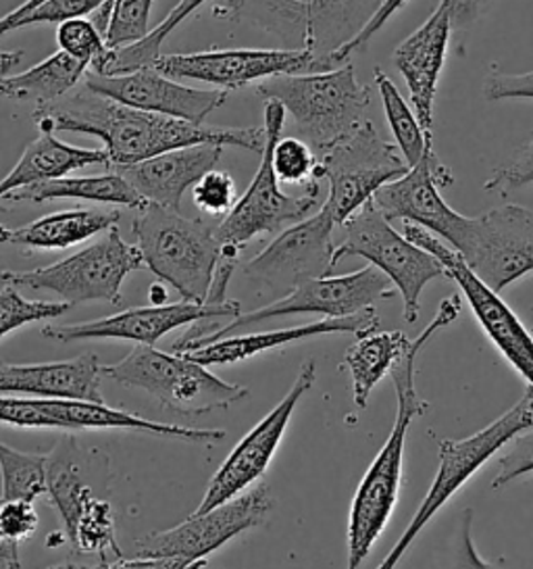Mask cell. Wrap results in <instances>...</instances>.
I'll list each match as a JSON object with an SVG mask.
<instances>
[{
    "instance_id": "10",
    "label": "cell",
    "mask_w": 533,
    "mask_h": 569,
    "mask_svg": "<svg viewBox=\"0 0 533 569\" xmlns=\"http://www.w3.org/2000/svg\"><path fill=\"white\" fill-rule=\"evenodd\" d=\"M319 161L321 178L330 184L323 207L332 213L335 226H344L366 202L373 201L382 186L399 180L411 169L396 142L382 138L371 119L323 152Z\"/></svg>"
},
{
    "instance_id": "48",
    "label": "cell",
    "mask_w": 533,
    "mask_h": 569,
    "mask_svg": "<svg viewBox=\"0 0 533 569\" xmlns=\"http://www.w3.org/2000/svg\"><path fill=\"white\" fill-rule=\"evenodd\" d=\"M482 92L485 101H506V99L533 101V71L527 73L494 71L485 78Z\"/></svg>"
},
{
    "instance_id": "19",
    "label": "cell",
    "mask_w": 533,
    "mask_h": 569,
    "mask_svg": "<svg viewBox=\"0 0 533 569\" xmlns=\"http://www.w3.org/2000/svg\"><path fill=\"white\" fill-rule=\"evenodd\" d=\"M454 184V176L444 163H440L433 149H428L415 168L402 178L382 186L373 202L388 221H409L423 230L442 238L450 249H456L465 234L469 218L456 213L449 202L440 197L442 188Z\"/></svg>"
},
{
    "instance_id": "26",
    "label": "cell",
    "mask_w": 533,
    "mask_h": 569,
    "mask_svg": "<svg viewBox=\"0 0 533 569\" xmlns=\"http://www.w3.org/2000/svg\"><path fill=\"white\" fill-rule=\"evenodd\" d=\"M119 221V211L69 209L36 219L32 223L7 228L0 223V244L23 247L30 251H63L92 236L109 232Z\"/></svg>"
},
{
    "instance_id": "15",
    "label": "cell",
    "mask_w": 533,
    "mask_h": 569,
    "mask_svg": "<svg viewBox=\"0 0 533 569\" xmlns=\"http://www.w3.org/2000/svg\"><path fill=\"white\" fill-rule=\"evenodd\" d=\"M333 228L332 213L321 204L319 213L275 236L265 251L242 266V273L278 299L288 297L309 280L332 276Z\"/></svg>"
},
{
    "instance_id": "29",
    "label": "cell",
    "mask_w": 533,
    "mask_h": 569,
    "mask_svg": "<svg viewBox=\"0 0 533 569\" xmlns=\"http://www.w3.org/2000/svg\"><path fill=\"white\" fill-rule=\"evenodd\" d=\"M59 199H80V201L104 202V204H121L135 211L149 207L135 188L121 173L111 171L90 178H73L66 176L59 180H50L42 184L28 186L17 192H11L4 201L9 202H47Z\"/></svg>"
},
{
    "instance_id": "50",
    "label": "cell",
    "mask_w": 533,
    "mask_h": 569,
    "mask_svg": "<svg viewBox=\"0 0 533 569\" xmlns=\"http://www.w3.org/2000/svg\"><path fill=\"white\" fill-rule=\"evenodd\" d=\"M42 2H47V0H26L23 4H19L16 11H11L9 16H4V18H0V38L4 34H9V28H11V23H16L17 19L23 18V16H28L30 11H33L36 7H40Z\"/></svg>"
},
{
    "instance_id": "21",
    "label": "cell",
    "mask_w": 533,
    "mask_h": 569,
    "mask_svg": "<svg viewBox=\"0 0 533 569\" xmlns=\"http://www.w3.org/2000/svg\"><path fill=\"white\" fill-rule=\"evenodd\" d=\"M83 82L88 90L111 101L190 123H204V119L228 99V92L223 90H200L180 84L152 66L113 76L88 71Z\"/></svg>"
},
{
    "instance_id": "11",
    "label": "cell",
    "mask_w": 533,
    "mask_h": 569,
    "mask_svg": "<svg viewBox=\"0 0 533 569\" xmlns=\"http://www.w3.org/2000/svg\"><path fill=\"white\" fill-rule=\"evenodd\" d=\"M392 297H394V284L385 273L373 266H366L346 276L316 278L299 286L294 292H290L283 299L269 302L266 307H261L257 311L242 313L230 323H221L215 332L199 340L192 351L269 319L302 316V313H319L332 319L350 318L375 307V302L392 299Z\"/></svg>"
},
{
    "instance_id": "27",
    "label": "cell",
    "mask_w": 533,
    "mask_h": 569,
    "mask_svg": "<svg viewBox=\"0 0 533 569\" xmlns=\"http://www.w3.org/2000/svg\"><path fill=\"white\" fill-rule=\"evenodd\" d=\"M109 163L102 149H80L61 142L52 132H40L30 147L21 154L16 168L0 180V199H7L28 186L42 184L50 180L66 178L71 171Z\"/></svg>"
},
{
    "instance_id": "40",
    "label": "cell",
    "mask_w": 533,
    "mask_h": 569,
    "mask_svg": "<svg viewBox=\"0 0 533 569\" xmlns=\"http://www.w3.org/2000/svg\"><path fill=\"white\" fill-rule=\"evenodd\" d=\"M473 509L466 507L454 521L440 569H499V563L485 561L473 542Z\"/></svg>"
},
{
    "instance_id": "53",
    "label": "cell",
    "mask_w": 533,
    "mask_h": 569,
    "mask_svg": "<svg viewBox=\"0 0 533 569\" xmlns=\"http://www.w3.org/2000/svg\"><path fill=\"white\" fill-rule=\"evenodd\" d=\"M167 290L163 284L150 286V302L152 305H167Z\"/></svg>"
},
{
    "instance_id": "30",
    "label": "cell",
    "mask_w": 533,
    "mask_h": 569,
    "mask_svg": "<svg viewBox=\"0 0 533 569\" xmlns=\"http://www.w3.org/2000/svg\"><path fill=\"white\" fill-rule=\"evenodd\" d=\"M90 69L67 52L57 51L38 66L0 80V94L16 101H33L36 107L67 97Z\"/></svg>"
},
{
    "instance_id": "37",
    "label": "cell",
    "mask_w": 533,
    "mask_h": 569,
    "mask_svg": "<svg viewBox=\"0 0 533 569\" xmlns=\"http://www.w3.org/2000/svg\"><path fill=\"white\" fill-rule=\"evenodd\" d=\"M273 169L280 184L302 186L304 190H321V161L302 138H280L273 147Z\"/></svg>"
},
{
    "instance_id": "22",
    "label": "cell",
    "mask_w": 533,
    "mask_h": 569,
    "mask_svg": "<svg viewBox=\"0 0 533 569\" xmlns=\"http://www.w3.org/2000/svg\"><path fill=\"white\" fill-rule=\"evenodd\" d=\"M450 44L452 28L449 13L442 4H438L428 21L404 42H400L394 51V66L406 82L413 111L430 142H433L435 94Z\"/></svg>"
},
{
    "instance_id": "24",
    "label": "cell",
    "mask_w": 533,
    "mask_h": 569,
    "mask_svg": "<svg viewBox=\"0 0 533 569\" xmlns=\"http://www.w3.org/2000/svg\"><path fill=\"white\" fill-rule=\"evenodd\" d=\"M102 366L94 352L69 361L4 363L0 361V395H28L33 399L104 402L100 392Z\"/></svg>"
},
{
    "instance_id": "20",
    "label": "cell",
    "mask_w": 533,
    "mask_h": 569,
    "mask_svg": "<svg viewBox=\"0 0 533 569\" xmlns=\"http://www.w3.org/2000/svg\"><path fill=\"white\" fill-rule=\"evenodd\" d=\"M242 316V305L238 301L192 302L180 301L173 305H150L138 309H125L115 316L82 321L69 326H44L40 335L57 342L76 340H132L135 345L154 347L157 340L204 319L232 318Z\"/></svg>"
},
{
    "instance_id": "45",
    "label": "cell",
    "mask_w": 533,
    "mask_h": 569,
    "mask_svg": "<svg viewBox=\"0 0 533 569\" xmlns=\"http://www.w3.org/2000/svg\"><path fill=\"white\" fill-rule=\"evenodd\" d=\"M38 523L40 518L33 502H0V542L21 545L23 540H30L38 530Z\"/></svg>"
},
{
    "instance_id": "31",
    "label": "cell",
    "mask_w": 533,
    "mask_h": 569,
    "mask_svg": "<svg viewBox=\"0 0 533 569\" xmlns=\"http://www.w3.org/2000/svg\"><path fill=\"white\" fill-rule=\"evenodd\" d=\"M375 84L380 90L383 111H385V118L392 128L400 154L404 157L409 168H415L416 163L423 159L425 151L433 149V142H430L423 132L413 107L404 101L396 84L380 68L375 69Z\"/></svg>"
},
{
    "instance_id": "36",
    "label": "cell",
    "mask_w": 533,
    "mask_h": 569,
    "mask_svg": "<svg viewBox=\"0 0 533 569\" xmlns=\"http://www.w3.org/2000/svg\"><path fill=\"white\" fill-rule=\"evenodd\" d=\"M86 490H88V486L83 485L78 468L73 466L71 459H67L63 455H57V452L49 455L47 497L52 502V507L57 509V513L63 519L67 538L76 528Z\"/></svg>"
},
{
    "instance_id": "1",
    "label": "cell",
    "mask_w": 533,
    "mask_h": 569,
    "mask_svg": "<svg viewBox=\"0 0 533 569\" xmlns=\"http://www.w3.org/2000/svg\"><path fill=\"white\" fill-rule=\"evenodd\" d=\"M33 121L40 132H76L94 136L107 152V168H130L163 152L197 144L238 147L263 152L265 128H225L190 123L183 119L140 111L111 101L83 86L76 94L36 107Z\"/></svg>"
},
{
    "instance_id": "13",
    "label": "cell",
    "mask_w": 533,
    "mask_h": 569,
    "mask_svg": "<svg viewBox=\"0 0 533 569\" xmlns=\"http://www.w3.org/2000/svg\"><path fill=\"white\" fill-rule=\"evenodd\" d=\"M402 234L416 247L432 252L444 266L446 278L459 284L480 328L502 352V357L511 363V368L533 388V336L523 326V321L516 318L515 311L502 301L499 292L483 284L482 280L466 268L465 261L438 236L409 221L404 223Z\"/></svg>"
},
{
    "instance_id": "39",
    "label": "cell",
    "mask_w": 533,
    "mask_h": 569,
    "mask_svg": "<svg viewBox=\"0 0 533 569\" xmlns=\"http://www.w3.org/2000/svg\"><path fill=\"white\" fill-rule=\"evenodd\" d=\"M71 305L67 302L28 301L19 295L16 286L4 284L0 290V338L19 328L63 316Z\"/></svg>"
},
{
    "instance_id": "12",
    "label": "cell",
    "mask_w": 533,
    "mask_h": 569,
    "mask_svg": "<svg viewBox=\"0 0 533 569\" xmlns=\"http://www.w3.org/2000/svg\"><path fill=\"white\" fill-rule=\"evenodd\" d=\"M452 251L500 295L533 271L532 209L504 204L469 218L465 234Z\"/></svg>"
},
{
    "instance_id": "54",
    "label": "cell",
    "mask_w": 533,
    "mask_h": 569,
    "mask_svg": "<svg viewBox=\"0 0 533 569\" xmlns=\"http://www.w3.org/2000/svg\"><path fill=\"white\" fill-rule=\"evenodd\" d=\"M47 569H97V568H88V566H82V563H76V561H66V563H59V566H52V568Z\"/></svg>"
},
{
    "instance_id": "8",
    "label": "cell",
    "mask_w": 533,
    "mask_h": 569,
    "mask_svg": "<svg viewBox=\"0 0 533 569\" xmlns=\"http://www.w3.org/2000/svg\"><path fill=\"white\" fill-rule=\"evenodd\" d=\"M265 147L261 166L247 192L235 201L232 211L217 223V238L223 247L242 251L254 238L280 234L285 228L309 218L319 204L321 190H304L302 194H285L273 169V147L282 138L285 109L278 101H265Z\"/></svg>"
},
{
    "instance_id": "51",
    "label": "cell",
    "mask_w": 533,
    "mask_h": 569,
    "mask_svg": "<svg viewBox=\"0 0 533 569\" xmlns=\"http://www.w3.org/2000/svg\"><path fill=\"white\" fill-rule=\"evenodd\" d=\"M19 545L0 542V569H19Z\"/></svg>"
},
{
    "instance_id": "14",
    "label": "cell",
    "mask_w": 533,
    "mask_h": 569,
    "mask_svg": "<svg viewBox=\"0 0 533 569\" xmlns=\"http://www.w3.org/2000/svg\"><path fill=\"white\" fill-rule=\"evenodd\" d=\"M316 380V363L313 359L304 361L299 369L296 380L290 386L282 401L278 402L265 418L261 419L249 435L244 436L230 452V457L217 469L213 480L207 486L204 499L194 513H207L223 502L232 501L257 485L266 468L271 466L275 452L282 445L288 423L294 416L302 397L313 388Z\"/></svg>"
},
{
    "instance_id": "55",
    "label": "cell",
    "mask_w": 533,
    "mask_h": 569,
    "mask_svg": "<svg viewBox=\"0 0 533 569\" xmlns=\"http://www.w3.org/2000/svg\"><path fill=\"white\" fill-rule=\"evenodd\" d=\"M207 569H209V568H207Z\"/></svg>"
},
{
    "instance_id": "28",
    "label": "cell",
    "mask_w": 533,
    "mask_h": 569,
    "mask_svg": "<svg viewBox=\"0 0 533 569\" xmlns=\"http://www.w3.org/2000/svg\"><path fill=\"white\" fill-rule=\"evenodd\" d=\"M350 345L342 366L349 369L352 380V401L359 409H366L373 388L392 373L394 366L413 347V340L404 332H369L356 336Z\"/></svg>"
},
{
    "instance_id": "47",
    "label": "cell",
    "mask_w": 533,
    "mask_h": 569,
    "mask_svg": "<svg viewBox=\"0 0 533 569\" xmlns=\"http://www.w3.org/2000/svg\"><path fill=\"white\" fill-rule=\"evenodd\" d=\"M492 0H440V4L446 9L452 28V44L456 47L459 54L465 52V40L473 26L483 18Z\"/></svg>"
},
{
    "instance_id": "46",
    "label": "cell",
    "mask_w": 533,
    "mask_h": 569,
    "mask_svg": "<svg viewBox=\"0 0 533 569\" xmlns=\"http://www.w3.org/2000/svg\"><path fill=\"white\" fill-rule=\"evenodd\" d=\"M406 2H409V0H382L380 9L373 13V18L366 21L365 28H363L359 34L354 36L349 44H344L340 51L333 52L332 57H330V66H332V69L349 63L350 57H352L354 52L363 51L366 44L371 42V38L378 34L383 26H385L390 19L394 18Z\"/></svg>"
},
{
    "instance_id": "16",
    "label": "cell",
    "mask_w": 533,
    "mask_h": 569,
    "mask_svg": "<svg viewBox=\"0 0 533 569\" xmlns=\"http://www.w3.org/2000/svg\"><path fill=\"white\" fill-rule=\"evenodd\" d=\"M532 428L533 388L527 386L525 395L504 416L494 419L480 432L461 440H440V466L425 499L421 501L413 516L416 523L425 528L438 516V511L483 468V463L496 457L515 436L523 435Z\"/></svg>"
},
{
    "instance_id": "52",
    "label": "cell",
    "mask_w": 533,
    "mask_h": 569,
    "mask_svg": "<svg viewBox=\"0 0 533 569\" xmlns=\"http://www.w3.org/2000/svg\"><path fill=\"white\" fill-rule=\"evenodd\" d=\"M23 52L21 51H0V80L11 76V71L21 63Z\"/></svg>"
},
{
    "instance_id": "42",
    "label": "cell",
    "mask_w": 533,
    "mask_h": 569,
    "mask_svg": "<svg viewBox=\"0 0 533 569\" xmlns=\"http://www.w3.org/2000/svg\"><path fill=\"white\" fill-rule=\"evenodd\" d=\"M533 473V428L515 436L496 457V473L492 490H502Z\"/></svg>"
},
{
    "instance_id": "2",
    "label": "cell",
    "mask_w": 533,
    "mask_h": 569,
    "mask_svg": "<svg viewBox=\"0 0 533 569\" xmlns=\"http://www.w3.org/2000/svg\"><path fill=\"white\" fill-rule=\"evenodd\" d=\"M461 307L463 302L459 295H452L440 302L435 318L428 323V328L421 335L413 338V347L390 373L396 388L399 411H396L392 432L378 452V457L373 459V463L366 469L350 505L346 569L363 568L366 557L373 551L375 542L380 540V536L383 535L388 521L399 505L406 435L413 419L425 416L430 409V405L416 392V357L423 351V347H428L433 336L459 319Z\"/></svg>"
},
{
    "instance_id": "32",
    "label": "cell",
    "mask_w": 533,
    "mask_h": 569,
    "mask_svg": "<svg viewBox=\"0 0 533 569\" xmlns=\"http://www.w3.org/2000/svg\"><path fill=\"white\" fill-rule=\"evenodd\" d=\"M49 455H28L0 442V502H33L47 495Z\"/></svg>"
},
{
    "instance_id": "41",
    "label": "cell",
    "mask_w": 533,
    "mask_h": 569,
    "mask_svg": "<svg viewBox=\"0 0 533 569\" xmlns=\"http://www.w3.org/2000/svg\"><path fill=\"white\" fill-rule=\"evenodd\" d=\"M197 209L211 218H225L235 204V182L230 171L213 169L192 188Z\"/></svg>"
},
{
    "instance_id": "6",
    "label": "cell",
    "mask_w": 533,
    "mask_h": 569,
    "mask_svg": "<svg viewBox=\"0 0 533 569\" xmlns=\"http://www.w3.org/2000/svg\"><path fill=\"white\" fill-rule=\"evenodd\" d=\"M102 376L117 385L140 388L167 411L197 418L228 409L250 395L247 386L230 385L182 352H165L138 345L113 366H102Z\"/></svg>"
},
{
    "instance_id": "5",
    "label": "cell",
    "mask_w": 533,
    "mask_h": 569,
    "mask_svg": "<svg viewBox=\"0 0 533 569\" xmlns=\"http://www.w3.org/2000/svg\"><path fill=\"white\" fill-rule=\"evenodd\" d=\"M132 232L144 268L175 288L182 301L207 302L223 252L217 226L149 204L133 218Z\"/></svg>"
},
{
    "instance_id": "7",
    "label": "cell",
    "mask_w": 533,
    "mask_h": 569,
    "mask_svg": "<svg viewBox=\"0 0 533 569\" xmlns=\"http://www.w3.org/2000/svg\"><path fill=\"white\" fill-rule=\"evenodd\" d=\"M344 240L335 244L333 266L346 257H363L373 268L380 269L402 297V318L415 323L421 313V295L425 286L446 278V269L432 252L413 244L404 234L392 228L378 204L366 202L342 226Z\"/></svg>"
},
{
    "instance_id": "18",
    "label": "cell",
    "mask_w": 533,
    "mask_h": 569,
    "mask_svg": "<svg viewBox=\"0 0 533 569\" xmlns=\"http://www.w3.org/2000/svg\"><path fill=\"white\" fill-rule=\"evenodd\" d=\"M150 66L167 78L197 80L228 92L280 76L315 73L316 59L313 52L285 49H211L159 54Z\"/></svg>"
},
{
    "instance_id": "38",
    "label": "cell",
    "mask_w": 533,
    "mask_h": 569,
    "mask_svg": "<svg viewBox=\"0 0 533 569\" xmlns=\"http://www.w3.org/2000/svg\"><path fill=\"white\" fill-rule=\"evenodd\" d=\"M154 0H113L111 19L104 32L107 47L121 51L150 34V9Z\"/></svg>"
},
{
    "instance_id": "4",
    "label": "cell",
    "mask_w": 533,
    "mask_h": 569,
    "mask_svg": "<svg viewBox=\"0 0 533 569\" xmlns=\"http://www.w3.org/2000/svg\"><path fill=\"white\" fill-rule=\"evenodd\" d=\"M263 101H278L299 138L321 157L366 121L371 88L356 80L354 66L280 76L257 86Z\"/></svg>"
},
{
    "instance_id": "35",
    "label": "cell",
    "mask_w": 533,
    "mask_h": 569,
    "mask_svg": "<svg viewBox=\"0 0 533 569\" xmlns=\"http://www.w3.org/2000/svg\"><path fill=\"white\" fill-rule=\"evenodd\" d=\"M57 44L69 57L78 59L92 73H107L113 66L115 51L107 47V40L88 18L69 19L57 28Z\"/></svg>"
},
{
    "instance_id": "9",
    "label": "cell",
    "mask_w": 533,
    "mask_h": 569,
    "mask_svg": "<svg viewBox=\"0 0 533 569\" xmlns=\"http://www.w3.org/2000/svg\"><path fill=\"white\" fill-rule=\"evenodd\" d=\"M142 268L144 259L138 247L128 244L115 226L100 240L59 263L30 271H2L0 280L16 288L50 290L67 305L88 301L121 305L125 278Z\"/></svg>"
},
{
    "instance_id": "3",
    "label": "cell",
    "mask_w": 533,
    "mask_h": 569,
    "mask_svg": "<svg viewBox=\"0 0 533 569\" xmlns=\"http://www.w3.org/2000/svg\"><path fill=\"white\" fill-rule=\"evenodd\" d=\"M382 0H221L213 18L273 36L285 51L315 54L316 71L349 44L380 9Z\"/></svg>"
},
{
    "instance_id": "34",
    "label": "cell",
    "mask_w": 533,
    "mask_h": 569,
    "mask_svg": "<svg viewBox=\"0 0 533 569\" xmlns=\"http://www.w3.org/2000/svg\"><path fill=\"white\" fill-rule=\"evenodd\" d=\"M204 2L207 0H180L169 11V16L154 30H150V34L144 40L135 42L132 47H125L121 51H115L113 66L107 73L113 76V73H128L135 69L149 68L150 63L159 57V49L163 47L167 38L173 34L192 13H197Z\"/></svg>"
},
{
    "instance_id": "23",
    "label": "cell",
    "mask_w": 533,
    "mask_h": 569,
    "mask_svg": "<svg viewBox=\"0 0 533 569\" xmlns=\"http://www.w3.org/2000/svg\"><path fill=\"white\" fill-rule=\"evenodd\" d=\"M223 149L225 147L219 144L183 147L113 171L121 173L149 204L182 213L183 192L215 169Z\"/></svg>"
},
{
    "instance_id": "33",
    "label": "cell",
    "mask_w": 533,
    "mask_h": 569,
    "mask_svg": "<svg viewBox=\"0 0 533 569\" xmlns=\"http://www.w3.org/2000/svg\"><path fill=\"white\" fill-rule=\"evenodd\" d=\"M67 540L71 542L73 551L94 552L102 561H107L109 552H113L117 559L123 557L117 545L113 509L109 502L94 497L90 488L83 495L76 528Z\"/></svg>"
},
{
    "instance_id": "25",
    "label": "cell",
    "mask_w": 533,
    "mask_h": 569,
    "mask_svg": "<svg viewBox=\"0 0 533 569\" xmlns=\"http://www.w3.org/2000/svg\"><path fill=\"white\" fill-rule=\"evenodd\" d=\"M380 321L382 319L378 316L375 307H371V309H365L350 318H325L321 321H313V323L294 326V328L269 330V332H257V335L228 336V338L217 340L213 345H207L197 351L182 352V355L190 357L192 361H197L204 368L232 366L238 361H247L254 355L278 349L283 345H290V342H302V340L316 338V336L369 335V332L380 330Z\"/></svg>"
},
{
    "instance_id": "43",
    "label": "cell",
    "mask_w": 533,
    "mask_h": 569,
    "mask_svg": "<svg viewBox=\"0 0 533 569\" xmlns=\"http://www.w3.org/2000/svg\"><path fill=\"white\" fill-rule=\"evenodd\" d=\"M107 2L109 0H47L30 11L28 16L11 23L9 32L28 28V26H38V23H57L59 26L69 19L88 18V16H94Z\"/></svg>"
},
{
    "instance_id": "44",
    "label": "cell",
    "mask_w": 533,
    "mask_h": 569,
    "mask_svg": "<svg viewBox=\"0 0 533 569\" xmlns=\"http://www.w3.org/2000/svg\"><path fill=\"white\" fill-rule=\"evenodd\" d=\"M527 184H533V136L523 144L521 151H516L515 157L506 166L496 169L485 180L483 190L509 197L511 192Z\"/></svg>"
},
{
    "instance_id": "49",
    "label": "cell",
    "mask_w": 533,
    "mask_h": 569,
    "mask_svg": "<svg viewBox=\"0 0 533 569\" xmlns=\"http://www.w3.org/2000/svg\"><path fill=\"white\" fill-rule=\"evenodd\" d=\"M209 559H199L190 561L183 557H149V555H138L133 559L119 557L115 561L107 563L102 561L97 569H207Z\"/></svg>"
},
{
    "instance_id": "17",
    "label": "cell",
    "mask_w": 533,
    "mask_h": 569,
    "mask_svg": "<svg viewBox=\"0 0 533 569\" xmlns=\"http://www.w3.org/2000/svg\"><path fill=\"white\" fill-rule=\"evenodd\" d=\"M273 507L275 501L269 486H252L240 497L207 513H192L175 528L140 538L135 542V551L149 557H183L190 561L207 559L235 536L265 523Z\"/></svg>"
}]
</instances>
